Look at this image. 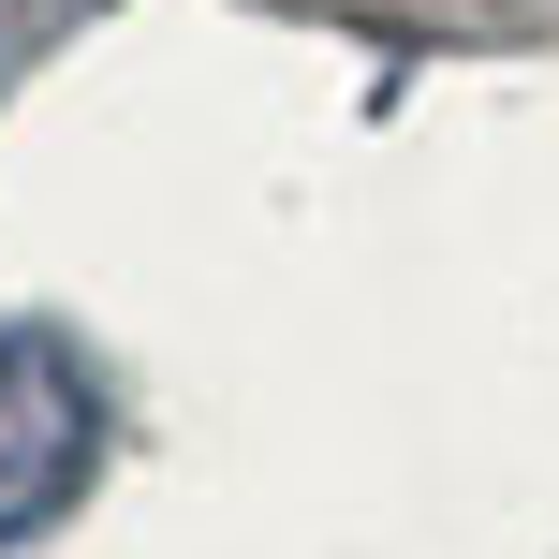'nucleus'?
<instances>
[{"label":"nucleus","mask_w":559,"mask_h":559,"mask_svg":"<svg viewBox=\"0 0 559 559\" xmlns=\"http://www.w3.org/2000/svg\"><path fill=\"white\" fill-rule=\"evenodd\" d=\"M88 456H104V397H88V368L59 354L45 324H0V545L59 531L88 486Z\"/></svg>","instance_id":"1"}]
</instances>
